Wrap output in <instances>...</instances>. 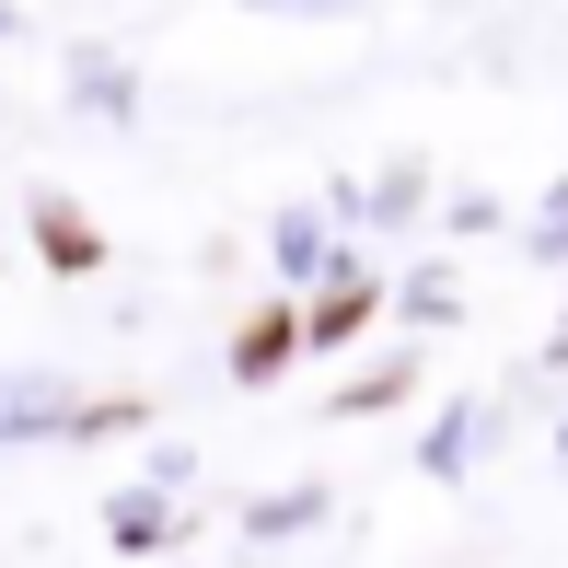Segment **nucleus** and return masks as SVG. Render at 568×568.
<instances>
[{"label":"nucleus","instance_id":"1","mask_svg":"<svg viewBox=\"0 0 568 568\" xmlns=\"http://www.w3.org/2000/svg\"><path fill=\"white\" fill-rule=\"evenodd\" d=\"M36 244L59 255V267H93V221L70 210V197H36Z\"/></svg>","mask_w":568,"mask_h":568},{"label":"nucleus","instance_id":"2","mask_svg":"<svg viewBox=\"0 0 568 568\" xmlns=\"http://www.w3.org/2000/svg\"><path fill=\"white\" fill-rule=\"evenodd\" d=\"M47 418H70L59 383H0V442H23V429H47Z\"/></svg>","mask_w":568,"mask_h":568},{"label":"nucleus","instance_id":"3","mask_svg":"<svg viewBox=\"0 0 568 568\" xmlns=\"http://www.w3.org/2000/svg\"><path fill=\"white\" fill-rule=\"evenodd\" d=\"M105 534H116L128 557H151V546H163V499H116V510H105Z\"/></svg>","mask_w":568,"mask_h":568},{"label":"nucleus","instance_id":"4","mask_svg":"<svg viewBox=\"0 0 568 568\" xmlns=\"http://www.w3.org/2000/svg\"><path fill=\"white\" fill-rule=\"evenodd\" d=\"M278 348H291V314H255L244 325V372H278Z\"/></svg>","mask_w":568,"mask_h":568}]
</instances>
